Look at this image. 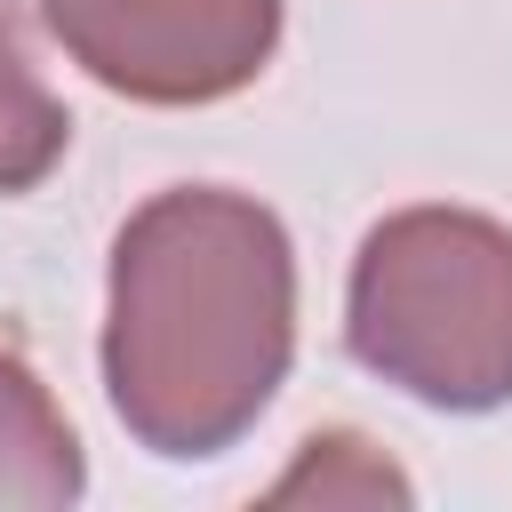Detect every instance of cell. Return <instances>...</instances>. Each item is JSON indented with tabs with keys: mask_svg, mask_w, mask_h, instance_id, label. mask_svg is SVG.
I'll return each instance as SVG.
<instances>
[{
	"mask_svg": "<svg viewBox=\"0 0 512 512\" xmlns=\"http://www.w3.org/2000/svg\"><path fill=\"white\" fill-rule=\"evenodd\" d=\"M48 32L128 104H216L272 64L280 0H48Z\"/></svg>",
	"mask_w": 512,
	"mask_h": 512,
	"instance_id": "3957f363",
	"label": "cell"
},
{
	"mask_svg": "<svg viewBox=\"0 0 512 512\" xmlns=\"http://www.w3.org/2000/svg\"><path fill=\"white\" fill-rule=\"evenodd\" d=\"M344 344L424 408L480 416L512 400V232L480 208L384 216L344 288Z\"/></svg>",
	"mask_w": 512,
	"mask_h": 512,
	"instance_id": "7a4b0ae2",
	"label": "cell"
},
{
	"mask_svg": "<svg viewBox=\"0 0 512 512\" xmlns=\"http://www.w3.org/2000/svg\"><path fill=\"white\" fill-rule=\"evenodd\" d=\"M72 144L64 96L40 80L24 0H0V192H32Z\"/></svg>",
	"mask_w": 512,
	"mask_h": 512,
	"instance_id": "5b68a950",
	"label": "cell"
},
{
	"mask_svg": "<svg viewBox=\"0 0 512 512\" xmlns=\"http://www.w3.org/2000/svg\"><path fill=\"white\" fill-rule=\"evenodd\" d=\"M80 488H88V464L64 408L0 344V512H64Z\"/></svg>",
	"mask_w": 512,
	"mask_h": 512,
	"instance_id": "277c9868",
	"label": "cell"
},
{
	"mask_svg": "<svg viewBox=\"0 0 512 512\" xmlns=\"http://www.w3.org/2000/svg\"><path fill=\"white\" fill-rule=\"evenodd\" d=\"M296 352V248L280 216L224 184L152 192L112 240L104 392L136 448L224 456Z\"/></svg>",
	"mask_w": 512,
	"mask_h": 512,
	"instance_id": "6da1fadb",
	"label": "cell"
},
{
	"mask_svg": "<svg viewBox=\"0 0 512 512\" xmlns=\"http://www.w3.org/2000/svg\"><path fill=\"white\" fill-rule=\"evenodd\" d=\"M304 496H320V504H344V496H360V504H408V480L360 440V432H312L304 440V464L272 488V504H304Z\"/></svg>",
	"mask_w": 512,
	"mask_h": 512,
	"instance_id": "8992f818",
	"label": "cell"
}]
</instances>
